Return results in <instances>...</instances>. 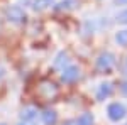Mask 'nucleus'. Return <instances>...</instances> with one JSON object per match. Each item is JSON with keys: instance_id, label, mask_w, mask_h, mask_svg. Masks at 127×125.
Wrapping results in <instances>:
<instances>
[{"instance_id": "obj_1", "label": "nucleus", "mask_w": 127, "mask_h": 125, "mask_svg": "<svg viewBox=\"0 0 127 125\" xmlns=\"http://www.w3.org/2000/svg\"><path fill=\"white\" fill-rule=\"evenodd\" d=\"M5 17H7L9 22L17 24V25H19V24H24L26 19H27L24 9L19 7V5H10V7H7V10H5Z\"/></svg>"}, {"instance_id": "obj_2", "label": "nucleus", "mask_w": 127, "mask_h": 125, "mask_svg": "<svg viewBox=\"0 0 127 125\" xmlns=\"http://www.w3.org/2000/svg\"><path fill=\"white\" fill-rule=\"evenodd\" d=\"M126 106L122 105V103H119V101H114V103H110L107 106V117L108 120H112V122H119V120H122L124 117H126Z\"/></svg>"}, {"instance_id": "obj_3", "label": "nucleus", "mask_w": 127, "mask_h": 125, "mask_svg": "<svg viewBox=\"0 0 127 125\" xmlns=\"http://www.w3.org/2000/svg\"><path fill=\"white\" fill-rule=\"evenodd\" d=\"M115 64V56L112 52H102L97 58V69L98 71H110Z\"/></svg>"}, {"instance_id": "obj_4", "label": "nucleus", "mask_w": 127, "mask_h": 125, "mask_svg": "<svg viewBox=\"0 0 127 125\" xmlns=\"http://www.w3.org/2000/svg\"><path fill=\"white\" fill-rule=\"evenodd\" d=\"M63 73H61V79L64 81V83H75L76 79L80 78V68L78 66H73V64H68L66 68H63L61 69Z\"/></svg>"}, {"instance_id": "obj_5", "label": "nucleus", "mask_w": 127, "mask_h": 125, "mask_svg": "<svg viewBox=\"0 0 127 125\" xmlns=\"http://www.w3.org/2000/svg\"><path fill=\"white\" fill-rule=\"evenodd\" d=\"M41 118H42V124L44 125H54L58 122V113H56V110H53V108H46V110L41 113Z\"/></svg>"}, {"instance_id": "obj_6", "label": "nucleus", "mask_w": 127, "mask_h": 125, "mask_svg": "<svg viewBox=\"0 0 127 125\" xmlns=\"http://www.w3.org/2000/svg\"><path fill=\"white\" fill-rule=\"evenodd\" d=\"M36 117H37V108H36V106H26V108H22V112H20V120H22L24 124L36 120Z\"/></svg>"}, {"instance_id": "obj_7", "label": "nucleus", "mask_w": 127, "mask_h": 125, "mask_svg": "<svg viewBox=\"0 0 127 125\" xmlns=\"http://www.w3.org/2000/svg\"><path fill=\"white\" fill-rule=\"evenodd\" d=\"M112 91H114V88H112V85L110 83H102L100 86H98L97 90V100H105V98H108V96L112 95Z\"/></svg>"}, {"instance_id": "obj_8", "label": "nucleus", "mask_w": 127, "mask_h": 125, "mask_svg": "<svg viewBox=\"0 0 127 125\" xmlns=\"http://www.w3.org/2000/svg\"><path fill=\"white\" fill-rule=\"evenodd\" d=\"M53 3H54V0H32L31 2V7H32L34 12H42V10L49 9Z\"/></svg>"}, {"instance_id": "obj_9", "label": "nucleus", "mask_w": 127, "mask_h": 125, "mask_svg": "<svg viewBox=\"0 0 127 125\" xmlns=\"http://www.w3.org/2000/svg\"><path fill=\"white\" fill-rule=\"evenodd\" d=\"M66 66H68V54L61 51L58 56H56V59H54V68L63 69V68H66Z\"/></svg>"}, {"instance_id": "obj_10", "label": "nucleus", "mask_w": 127, "mask_h": 125, "mask_svg": "<svg viewBox=\"0 0 127 125\" xmlns=\"http://www.w3.org/2000/svg\"><path fill=\"white\" fill-rule=\"evenodd\" d=\"M76 124L78 125H93L95 124V118H93L92 113H81L80 118L76 120Z\"/></svg>"}, {"instance_id": "obj_11", "label": "nucleus", "mask_w": 127, "mask_h": 125, "mask_svg": "<svg viewBox=\"0 0 127 125\" xmlns=\"http://www.w3.org/2000/svg\"><path fill=\"white\" fill-rule=\"evenodd\" d=\"M115 42H117L119 46H122V48H126L127 46V29H122L119 30L117 34H115Z\"/></svg>"}, {"instance_id": "obj_12", "label": "nucleus", "mask_w": 127, "mask_h": 125, "mask_svg": "<svg viewBox=\"0 0 127 125\" xmlns=\"http://www.w3.org/2000/svg\"><path fill=\"white\" fill-rule=\"evenodd\" d=\"M76 5V0H61L59 3H56V9L58 10H71L75 9Z\"/></svg>"}, {"instance_id": "obj_13", "label": "nucleus", "mask_w": 127, "mask_h": 125, "mask_svg": "<svg viewBox=\"0 0 127 125\" xmlns=\"http://www.w3.org/2000/svg\"><path fill=\"white\" fill-rule=\"evenodd\" d=\"M115 19H117L119 24H127V9H124L122 12H119Z\"/></svg>"}, {"instance_id": "obj_14", "label": "nucleus", "mask_w": 127, "mask_h": 125, "mask_svg": "<svg viewBox=\"0 0 127 125\" xmlns=\"http://www.w3.org/2000/svg\"><path fill=\"white\" fill-rule=\"evenodd\" d=\"M63 125H78V124H76L75 120H69V122H64V124H63Z\"/></svg>"}, {"instance_id": "obj_15", "label": "nucleus", "mask_w": 127, "mask_h": 125, "mask_svg": "<svg viewBox=\"0 0 127 125\" xmlns=\"http://www.w3.org/2000/svg\"><path fill=\"white\" fill-rule=\"evenodd\" d=\"M117 3H120V5H124V3H127V0H115Z\"/></svg>"}, {"instance_id": "obj_16", "label": "nucleus", "mask_w": 127, "mask_h": 125, "mask_svg": "<svg viewBox=\"0 0 127 125\" xmlns=\"http://www.w3.org/2000/svg\"><path fill=\"white\" fill-rule=\"evenodd\" d=\"M124 69H126V73H127V59H126V64H124Z\"/></svg>"}, {"instance_id": "obj_17", "label": "nucleus", "mask_w": 127, "mask_h": 125, "mask_svg": "<svg viewBox=\"0 0 127 125\" xmlns=\"http://www.w3.org/2000/svg\"><path fill=\"white\" fill-rule=\"evenodd\" d=\"M0 125H5V124H0Z\"/></svg>"}, {"instance_id": "obj_18", "label": "nucleus", "mask_w": 127, "mask_h": 125, "mask_svg": "<svg viewBox=\"0 0 127 125\" xmlns=\"http://www.w3.org/2000/svg\"><path fill=\"white\" fill-rule=\"evenodd\" d=\"M20 125H24V124H20Z\"/></svg>"}]
</instances>
